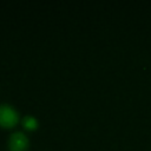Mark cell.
Returning a JSON list of instances; mask_svg holds the SVG:
<instances>
[{"instance_id": "cell-2", "label": "cell", "mask_w": 151, "mask_h": 151, "mask_svg": "<svg viewBox=\"0 0 151 151\" xmlns=\"http://www.w3.org/2000/svg\"><path fill=\"white\" fill-rule=\"evenodd\" d=\"M8 145H9V149L12 151H22L27 145V139H26L24 133L14 132L9 137Z\"/></svg>"}, {"instance_id": "cell-1", "label": "cell", "mask_w": 151, "mask_h": 151, "mask_svg": "<svg viewBox=\"0 0 151 151\" xmlns=\"http://www.w3.org/2000/svg\"><path fill=\"white\" fill-rule=\"evenodd\" d=\"M17 122V112L7 104H0V124L8 126Z\"/></svg>"}, {"instance_id": "cell-3", "label": "cell", "mask_w": 151, "mask_h": 151, "mask_svg": "<svg viewBox=\"0 0 151 151\" xmlns=\"http://www.w3.org/2000/svg\"><path fill=\"white\" fill-rule=\"evenodd\" d=\"M22 124L27 129H34L37 126V120L32 116H25L22 119Z\"/></svg>"}]
</instances>
